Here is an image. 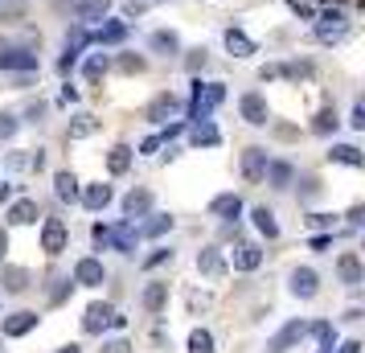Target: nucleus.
I'll use <instances>...</instances> for the list:
<instances>
[{"label": "nucleus", "instance_id": "f257e3e1", "mask_svg": "<svg viewBox=\"0 0 365 353\" xmlns=\"http://www.w3.org/2000/svg\"><path fill=\"white\" fill-rule=\"evenodd\" d=\"M226 103V86L222 83H193V99H189V116L193 119H210L214 107Z\"/></svg>", "mask_w": 365, "mask_h": 353}, {"label": "nucleus", "instance_id": "f03ea898", "mask_svg": "<svg viewBox=\"0 0 365 353\" xmlns=\"http://www.w3.org/2000/svg\"><path fill=\"white\" fill-rule=\"evenodd\" d=\"M66 242H70V230H66V222L62 218H46V226H41V251L50 255H62L66 251Z\"/></svg>", "mask_w": 365, "mask_h": 353}, {"label": "nucleus", "instance_id": "7ed1b4c3", "mask_svg": "<svg viewBox=\"0 0 365 353\" xmlns=\"http://www.w3.org/2000/svg\"><path fill=\"white\" fill-rule=\"evenodd\" d=\"M316 37H320L324 46L341 41V37H345V13H341V9H329V13L320 17V25H316Z\"/></svg>", "mask_w": 365, "mask_h": 353}, {"label": "nucleus", "instance_id": "20e7f679", "mask_svg": "<svg viewBox=\"0 0 365 353\" xmlns=\"http://www.w3.org/2000/svg\"><path fill=\"white\" fill-rule=\"evenodd\" d=\"M0 70L34 74V70H37V53H29V50H4V46H0Z\"/></svg>", "mask_w": 365, "mask_h": 353}, {"label": "nucleus", "instance_id": "39448f33", "mask_svg": "<svg viewBox=\"0 0 365 353\" xmlns=\"http://www.w3.org/2000/svg\"><path fill=\"white\" fill-rule=\"evenodd\" d=\"M304 337H308V324H304V320H292V324H283L279 337H271V345H267V349H271V353H287L296 341H304Z\"/></svg>", "mask_w": 365, "mask_h": 353}, {"label": "nucleus", "instance_id": "423d86ee", "mask_svg": "<svg viewBox=\"0 0 365 353\" xmlns=\"http://www.w3.org/2000/svg\"><path fill=\"white\" fill-rule=\"evenodd\" d=\"M267 173V152L263 148H247L242 152V177H247L250 185H259Z\"/></svg>", "mask_w": 365, "mask_h": 353}, {"label": "nucleus", "instance_id": "0eeeda50", "mask_svg": "<svg viewBox=\"0 0 365 353\" xmlns=\"http://www.w3.org/2000/svg\"><path fill=\"white\" fill-rule=\"evenodd\" d=\"M103 280H107V271H103L99 259H78V267H74V284H83V287H99Z\"/></svg>", "mask_w": 365, "mask_h": 353}, {"label": "nucleus", "instance_id": "6e6552de", "mask_svg": "<svg viewBox=\"0 0 365 353\" xmlns=\"http://www.w3.org/2000/svg\"><path fill=\"white\" fill-rule=\"evenodd\" d=\"M111 317H115V308H111V304H91V308H86V317H83V329H86V333H103V329L111 324Z\"/></svg>", "mask_w": 365, "mask_h": 353}, {"label": "nucleus", "instance_id": "1a4fd4ad", "mask_svg": "<svg viewBox=\"0 0 365 353\" xmlns=\"http://www.w3.org/2000/svg\"><path fill=\"white\" fill-rule=\"evenodd\" d=\"M242 119H247V123H255V128H263V123H267V99L259 95V91L242 95Z\"/></svg>", "mask_w": 365, "mask_h": 353}, {"label": "nucleus", "instance_id": "9d476101", "mask_svg": "<svg viewBox=\"0 0 365 353\" xmlns=\"http://www.w3.org/2000/svg\"><path fill=\"white\" fill-rule=\"evenodd\" d=\"M197 271H201V275H210V280L226 275V259H222V251H214V247H201V251H197Z\"/></svg>", "mask_w": 365, "mask_h": 353}, {"label": "nucleus", "instance_id": "9b49d317", "mask_svg": "<svg viewBox=\"0 0 365 353\" xmlns=\"http://www.w3.org/2000/svg\"><path fill=\"white\" fill-rule=\"evenodd\" d=\"M230 259H234V271H255L259 263H263V251H259L255 242H238Z\"/></svg>", "mask_w": 365, "mask_h": 353}, {"label": "nucleus", "instance_id": "f8f14e48", "mask_svg": "<svg viewBox=\"0 0 365 353\" xmlns=\"http://www.w3.org/2000/svg\"><path fill=\"white\" fill-rule=\"evenodd\" d=\"M210 214H214V218L234 222L238 214H242V198H238V193H222V198H214V202H210Z\"/></svg>", "mask_w": 365, "mask_h": 353}, {"label": "nucleus", "instance_id": "ddd939ff", "mask_svg": "<svg viewBox=\"0 0 365 353\" xmlns=\"http://www.w3.org/2000/svg\"><path fill=\"white\" fill-rule=\"evenodd\" d=\"M292 292H296L299 300H312L316 292H320V280H316L312 267H299L296 275H292Z\"/></svg>", "mask_w": 365, "mask_h": 353}, {"label": "nucleus", "instance_id": "4468645a", "mask_svg": "<svg viewBox=\"0 0 365 353\" xmlns=\"http://www.w3.org/2000/svg\"><path fill=\"white\" fill-rule=\"evenodd\" d=\"M177 107H181V103H177V95H173V91H160V95L148 103V119H152V123H160V119H168Z\"/></svg>", "mask_w": 365, "mask_h": 353}, {"label": "nucleus", "instance_id": "2eb2a0df", "mask_svg": "<svg viewBox=\"0 0 365 353\" xmlns=\"http://www.w3.org/2000/svg\"><path fill=\"white\" fill-rule=\"evenodd\" d=\"M336 275H341L349 287H357V284H361V259H357L353 251H345L341 259H336Z\"/></svg>", "mask_w": 365, "mask_h": 353}, {"label": "nucleus", "instance_id": "dca6fc26", "mask_svg": "<svg viewBox=\"0 0 365 353\" xmlns=\"http://www.w3.org/2000/svg\"><path fill=\"white\" fill-rule=\"evenodd\" d=\"M37 329V312H13L4 320V337H25Z\"/></svg>", "mask_w": 365, "mask_h": 353}, {"label": "nucleus", "instance_id": "f3484780", "mask_svg": "<svg viewBox=\"0 0 365 353\" xmlns=\"http://www.w3.org/2000/svg\"><path fill=\"white\" fill-rule=\"evenodd\" d=\"M189 140H193V148H214V144H222V135H217V128L210 119H197V128L189 132Z\"/></svg>", "mask_w": 365, "mask_h": 353}, {"label": "nucleus", "instance_id": "a211bd4d", "mask_svg": "<svg viewBox=\"0 0 365 353\" xmlns=\"http://www.w3.org/2000/svg\"><path fill=\"white\" fill-rule=\"evenodd\" d=\"M148 210H152L148 189H132V193L123 198V214H128V218H140V214H148Z\"/></svg>", "mask_w": 365, "mask_h": 353}, {"label": "nucleus", "instance_id": "6ab92c4d", "mask_svg": "<svg viewBox=\"0 0 365 353\" xmlns=\"http://www.w3.org/2000/svg\"><path fill=\"white\" fill-rule=\"evenodd\" d=\"M0 287H4V292H13V296H21V292L29 287V271H25V267H4V271H0Z\"/></svg>", "mask_w": 365, "mask_h": 353}, {"label": "nucleus", "instance_id": "aec40b11", "mask_svg": "<svg viewBox=\"0 0 365 353\" xmlns=\"http://www.w3.org/2000/svg\"><path fill=\"white\" fill-rule=\"evenodd\" d=\"M91 37H95L99 46H119V41L128 37V25H123V21H107V25H103V29H95Z\"/></svg>", "mask_w": 365, "mask_h": 353}, {"label": "nucleus", "instance_id": "412c9836", "mask_svg": "<svg viewBox=\"0 0 365 353\" xmlns=\"http://www.w3.org/2000/svg\"><path fill=\"white\" fill-rule=\"evenodd\" d=\"M226 50H230L234 58H250V53H255V41H250L242 29H226Z\"/></svg>", "mask_w": 365, "mask_h": 353}, {"label": "nucleus", "instance_id": "4be33fe9", "mask_svg": "<svg viewBox=\"0 0 365 353\" xmlns=\"http://www.w3.org/2000/svg\"><path fill=\"white\" fill-rule=\"evenodd\" d=\"M83 205L86 210H107V205H111V185H86Z\"/></svg>", "mask_w": 365, "mask_h": 353}, {"label": "nucleus", "instance_id": "5701e85b", "mask_svg": "<svg viewBox=\"0 0 365 353\" xmlns=\"http://www.w3.org/2000/svg\"><path fill=\"white\" fill-rule=\"evenodd\" d=\"M9 222H13V226H29V222H37V202H29V198L13 202V210H9Z\"/></svg>", "mask_w": 365, "mask_h": 353}, {"label": "nucleus", "instance_id": "b1692460", "mask_svg": "<svg viewBox=\"0 0 365 353\" xmlns=\"http://www.w3.org/2000/svg\"><path fill=\"white\" fill-rule=\"evenodd\" d=\"M165 304H168V284L144 287V308H148V312H165Z\"/></svg>", "mask_w": 365, "mask_h": 353}, {"label": "nucleus", "instance_id": "393cba45", "mask_svg": "<svg viewBox=\"0 0 365 353\" xmlns=\"http://www.w3.org/2000/svg\"><path fill=\"white\" fill-rule=\"evenodd\" d=\"M95 132H99V119L95 116H78L66 128V140H86V135H95Z\"/></svg>", "mask_w": 365, "mask_h": 353}, {"label": "nucleus", "instance_id": "a878e982", "mask_svg": "<svg viewBox=\"0 0 365 353\" xmlns=\"http://www.w3.org/2000/svg\"><path fill=\"white\" fill-rule=\"evenodd\" d=\"M250 218H255V226H259V235H267V238H279V222H275V214H271L267 205H259V210H255Z\"/></svg>", "mask_w": 365, "mask_h": 353}, {"label": "nucleus", "instance_id": "bb28decb", "mask_svg": "<svg viewBox=\"0 0 365 353\" xmlns=\"http://www.w3.org/2000/svg\"><path fill=\"white\" fill-rule=\"evenodd\" d=\"M263 177H271V185H275V189H287V185H292V165H283V160H267Z\"/></svg>", "mask_w": 365, "mask_h": 353}, {"label": "nucleus", "instance_id": "cd10ccee", "mask_svg": "<svg viewBox=\"0 0 365 353\" xmlns=\"http://www.w3.org/2000/svg\"><path fill=\"white\" fill-rule=\"evenodd\" d=\"M111 247H115V251H132L135 247V230H132V222H119L115 230H111Z\"/></svg>", "mask_w": 365, "mask_h": 353}, {"label": "nucleus", "instance_id": "c85d7f7f", "mask_svg": "<svg viewBox=\"0 0 365 353\" xmlns=\"http://www.w3.org/2000/svg\"><path fill=\"white\" fill-rule=\"evenodd\" d=\"M107 168H111V173H128V168H132V148H128V144H115V148L107 152Z\"/></svg>", "mask_w": 365, "mask_h": 353}, {"label": "nucleus", "instance_id": "c756f323", "mask_svg": "<svg viewBox=\"0 0 365 353\" xmlns=\"http://www.w3.org/2000/svg\"><path fill=\"white\" fill-rule=\"evenodd\" d=\"M329 160H341V165H349V168H361L365 165V156L353 144H336V148L329 152Z\"/></svg>", "mask_w": 365, "mask_h": 353}, {"label": "nucleus", "instance_id": "7c9ffc66", "mask_svg": "<svg viewBox=\"0 0 365 353\" xmlns=\"http://www.w3.org/2000/svg\"><path fill=\"white\" fill-rule=\"evenodd\" d=\"M53 193H58L62 202H74V198H78V181H74V173H58V177H53Z\"/></svg>", "mask_w": 365, "mask_h": 353}, {"label": "nucleus", "instance_id": "2f4dec72", "mask_svg": "<svg viewBox=\"0 0 365 353\" xmlns=\"http://www.w3.org/2000/svg\"><path fill=\"white\" fill-rule=\"evenodd\" d=\"M107 9H111V0H83V4H78V17L83 21H103Z\"/></svg>", "mask_w": 365, "mask_h": 353}, {"label": "nucleus", "instance_id": "473e14b6", "mask_svg": "<svg viewBox=\"0 0 365 353\" xmlns=\"http://www.w3.org/2000/svg\"><path fill=\"white\" fill-rule=\"evenodd\" d=\"M152 50H160V53H177V50H181V37L173 34V29H160V34H152Z\"/></svg>", "mask_w": 365, "mask_h": 353}, {"label": "nucleus", "instance_id": "72a5a7b5", "mask_svg": "<svg viewBox=\"0 0 365 353\" xmlns=\"http://www.w3.org/2000/svg\"><path fill=\"white\" fill-rule=\"evenodd\" d=\"M189 353H214V333L210 329H193L189 333Z\"/></svg>", "mask_w": 365, "mask_h": 353}, {"label": "nucleus", "instance_id": "f704fd0d", "mask_svg": "<svg viewBox=\"0 0 365 353\" xmlns=\"http://www.w3.org/2000/svg\"><path fill=\"white\" fill-rule=\"evenodd\" d=\"M332 128H336V111H332V107H320V111H316V119H312V132L316 135H329Z\"/></svg>", "mask_w": 365, "mask_h": 353}, {"label": "nucleus", "instance_id": "c9c22d12", "mask_svg": "<svg viewBox=\"0 0 365 353\" xmlns=\"http://www.w3.org/2000/svg\"><path fill=\"white\" fill-rule=\"evenodd\" d=\"M144 66H148V62H144L140 53H123V58H119V70H123V74H144Z\"/></svg>", "mask_w": 365, "mask_h": 353}, {"label": "nucleus", "instance_id": "e433bc0d", "mask_svg": "<svg viewBox=\"0 0 365 353\" xmlns=\"http://www.w3.org/2000/svg\"><path fill=\"white\" fill-rule=\"evenodd\" d=\"M99 74H107V53H95V58H86V78L95 83Z\"/></svg>", "mask_w": 365, "mask_h": 353}, {"label": "nucleus", "instance_id": "4c0bfd02", "mask_svg": "<svg viewBox=\"0 0 365 353\" xmlns=\"http://www.w3.org/2000/svg\"><path fill=\"white\" fill-rule=\"evenodd\" d=\"M165 230H173V218H165V214H160V218H152L148 226H144V235H152V238L165 235Z\"/></svg>", "mask_w": 365, "mask_h": 353}, {"label": "nucleus", "instance_id": "58836bf2", "mask_svg": "<svg viewBox=\"0 0 365 353\" xmlns=\"http://www.w3.org/2000/svg\"><path fill=\"white\" fill-rule=\"evenodd\" d=\"M152 0H128V9H123V17H140V13H148Z\"/></svg>", "mask_w": 365, "mask_h": 353}, {"label": "nucleus", "instance_id": "ea45409f", "mask_svg": "<svg viewBox=\"0 0 365 353\" xmlns=\"http://www.w3.org/2000/svg\"><path fill=\"white\" fill-rule=\"evenodd\" d=\"M17 135V119L13 116H0V140H13Z\"/></svg>", "mask_w": 365, "mask_h": 353}, {"label": "nucleus", "instance_id": "a19ab883", "mask_svg": "<svg viewBox=\"0 0 365 353\" xmlns=\"http://www.w3.org/2000/svg\"><path fill=\"white\" fill-rule=\"evenodd\" d=\"M74 62H78V50H70V46H66V53L58 58V70H62V74H70V70H74Z\"/></svg>", "mask_w": 365, "mask_h": 353}, {"label": "nucleus", "instance_id": "79ce46f5", "mask_svg": "<svg viewBox=\"0 0 365 353\" xmlns=\"http://www.w3.org/2000/svg\"><path fill=\"white\" fill-rule=\"evenodd\" d=\"M312 333L320 337V345H324V349H332V324H324V320H320V324H316Z\"/></svg>", "mask_w": 365, "mask_h": 353}, {"label": "nucleus", "instance_id": "37998d69", "mask_svg": "<svg viewBox=\"0 0 365 353\" xmlns=\"http://www.w3.org/2000/svg\"><path fill=\"white\" fill-rule=\"evenodd\" d=\"M185 66H189V70H201V66H205V50H189Z\"/></svg>", "mask_w": 365, "mask_h": 353}, {"label": "nucleus", "instance_id": "c03bdc74", "mask_svg": "<svg viewBox=\"0 0 365 353\" xmlns=\"http://www.w3.org/2000/svg\"><path fill=\"white\" fill-rule=\"evenodd\" d=\"M103 353H132V345H128V341H107Z\"/></svg>", "mask_w": 365, "mask_h": 353}, {"label": "nucleus", "instance_id": "a18cd8bd", "mask_svg": "<svg viewBox=\"0 0 365 353\" xmlns=\"http://www.w3.org/2000/svg\"><path fill=\"white\" fill-rule=\"evenodd\" d=\"M283 74V66H263L259 70V78H263V83H271V78H279Z\"/></svg>", "mask_w": 365, "mask_h": 353}, {"label": "nucleus", "instance_id": "49530a36", "mask_svg": "<svg viewBox=\"0 0 365 353\" xmlns=\"http://www.w3.org/2000/svg\"><path fill=\"white\" fill-rule=\"evenodd\" d=\"M349 123H353V128H365V107H361V103L353 107V119H349Z\"/></svg>", "mask_w": 365, "mask_h": 353}, {"label": "nucleus", "instance_id": "de8ad7c7", "mask_svg": "<svg viewBox=\"0 0 365 353\" xmlns=\"http://www.w3.org/2000/svg\"><path fill=\"white\" fill-rule=\"evenodd\" d=\"M160 144H165V140H160V135H148V140H144V144H140V152H156V148H160Z\"/></svg>", "mask_w": 365, "mask_h": 353}, {"label": "nucleus", "instance_id": "09e8293b", "mask_svg": "<svg viewBox=\"0 0 365 353\" xmlns=\"http://www.w3.org/2000/svg\"><path fill=\"white\" fill-rule=\"evenodd\" d=\"M165 259H168V251H165V247H160V251H152L148 259H144V263H148V267H156V263H165Z\"/></svg>", "mask_w": 365, "mask_h": 353}, {"label": "nucleus", "instance_id": "8fccbe9b", "mask_svg": "<svg viewBox=\"0 0 365 353\" xmlns=\"http://www.w3.org/2000/svg\"><path fill=\"white\" fill-rule=\"evenodd\" d=\"M70 296V284H62V287H53V304H62Z\"/></svg>", "mask_w": 365, "mask_h": 353}, {"label": "nucleus", "instance_id": "3c124183", "mask_svg": "<svg viewBox=\"0 0 365 353\" xmlns=\"http://www.w3.org/2000/svg\"><path fill=\"white\" fill-rule=\"evenodd\" d=\"M95 242H111V230L107 226H95Z\"/></svg>", "mask_w": 365, "mask_h": 353}, {"label": "nucleus", "instance_id": "603ef678", "mask_svg": "<svg viewBox=\"0 0 365 353\" xmlns=\"http://www.w3.org/2000/svg\"><path fill=\"white\" fill-rule=\"evenodd\" d=\"M341 353H361V341H345V345H341Z\"/></svg>", "mask_w": 365, "mask_h": 353}, {"label": "nucleus", "instance_id": "864d4df0", "mask_svg": "<svg viewBox=\"0 0 365 353\" xmlns=\"http://www.w3.org/2000/svg\"><path fill=\"white\" fill-rule=\"evenodd\" d=\"M58 353H78V345H66V349H58Z\"/></svg>", "mask_w": 365, "mask_h": 353}]
</instances>
